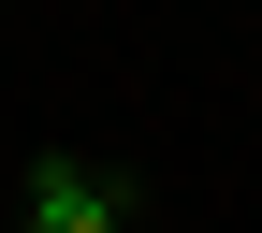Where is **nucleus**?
I'll return each instance as SVG.
<instances>
[{"label":"nucleus","instance_id":"obj_1","mask_svg":"<svg viewBox=\"0 0 262 233\" xmlns=\"http://www.w3.org/2000/svg\"><path fill=\"white\" fill-rule=\"evenodd\" d=\"M29 233H117V175L102 160H29Z\"/></svg>","mask_w":262,"mask_h":233}]
</instances>
